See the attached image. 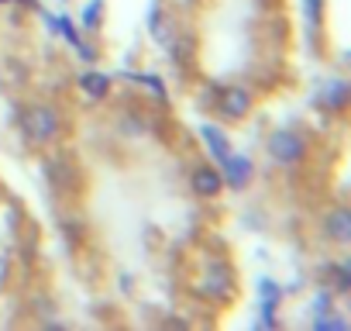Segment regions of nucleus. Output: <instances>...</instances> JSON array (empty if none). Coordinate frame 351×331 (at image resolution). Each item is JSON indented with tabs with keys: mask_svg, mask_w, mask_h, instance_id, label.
<instances>
[{
	"mask_svg": "<svg viewBox=\"0 0 351 331\" xmlns=\"http://www.w3.org/2000/svg\"><path fill=\"white\" fill-rule=\"evenodd\" d=\"M348 228H351V221H348V211H344V207L324 218V231H327V238H334V242H348Z\"/></svg>",
	"mask_w": 351,
	"mask_h": 331,
	"instance_id": "423d86ee",
	"label": "nucleus"
},
{
	"mask_svg": "<svg viewBox=\"0 0 351 331\" xmlns=\"http://www.w3.org/2000/svg\"><path fill=\"white\" fill-rule=\"evenodd\" d=\"M100 8H104V0H93V4L86 8V14H83V25H97V18H100Z\"/></svg>",
	"mask_w": 351,
	"mask_h": 331,
	"instance_id": "9d476101",
	"label": "nucleus"
},
{
	"mask_svg": "<svg viewBox=\"0 0 351 331\" xmlns=\"http://www.w3.org/2000/svg\"><path fill=\"white\" fill-rule=\"evenodd\" d=\"M0 4H4V0H0Z\"/></svg>",
	"mask_w": 351,
	"mask_h": 331,
	"instance_id": "4468645a",
	"label": "nucleus"
},
{
	"mask_svg": "<svg viewBox=\"0 0 351 331\" xmlns=\"http://www.w3.org/2000/svg\"><path fill=\"white\" fill-rule=\"evenodd\" d=\"M313 310H317V314L330 310V297H327V293H320V297H317V307H313Z\"/></svg>",
	"mask_w": 351,
	"mask_h": 331,
	"instance_id": "ddd939ff",
	"label": "nucleus"
},
{
	"mask_svg": "<svg viewBox=\"0 0 351 331\" xmlns=\"http://www.w3.org/2000/svg\"><path fill=\"white\" fill-rule=\"evenodd\" d=\"M190 183H193V194H200V197H217L224 190V176L214 170V166H200V170H193Z\"/></svg>",
	"mask_w": 351,
	"mask_h": 331,
	"instance_id": "20e7f679",
	"label": "nucleus"
},
{
	"mask_svg": "<svg viewBox=\"0 0 351 331\" xmlns=\"http://www.w3.org/2000/svg\"><path fill=\"white\" fill-rule=\"evenodd\" d=\"M324 100H327V107H341V100H344V83H334L330 90H324Z\"/></svg>",
	"mask_w": 351,
	"mask_h": 331,
	"instance_id": "1a4fd4ad",
	"label": "nucleus"
},
{
	"mask_svg": "<svg viewBox=\"0 0 351 331\" xmlns=\"http://www.w3.org/2000/svg\"><path fill=\"white\" fill-rule=\"evenodd\" d=\"M337 290H348V266H337Z\"/></svg>",
	"mask_w": 351,
	"mask_h": 331,
	"instance_id": "f8f14e48",
	"label": "nucleus"
},
{
	"mask_svg": "<svg viewBox=\"0 0 351 331\" xmlns=\"http://www.w3.org/2000/svg\"><path fill=\"white\" fill-rule=\"evenodd\" d=\"M221 111L228 117H245L252 111V97L241 87H228V90H221Z\"/></svg>",
	"mask_w": 351,
	"mask_h": 331,
	"instance_id": "39448f33",
	"label": "nucleus"
},
{
	"mask_svg": "<svg viewBox=\"0 0 351 331\" xmlns=\"http://www.w3.org/2000/svg\"><path fill=\"white\" fill-rule=\"evenodd\" d=\"M317 328L320 331H327V328H348V321L344 317H317Z\"/></svg>",
	"mask_w": 351,
	"mask_h": 331,
	"instance_id": "9b49d317",
	"label": "nucleus"
},
{
	"mask_svg": "<svg viewBox=\"0 0 351 331\" xmlns=\"http://www.w3.org/2000/svg\"><path fill=\"white\" fill-rule=\"evenodd\" d=\"M80 90L90 93L93 100H100V97H107V90H110V76H104V73H83V76H80Z\"/></svg>",
	"mask_w": 351,
	"mask_h": 331,
	"instance_id": "0eeeda50",
	"label": "nucleus"
},
{
	"mask_svg": "<svg viewBox=\"0 0 351 331\" xmlns=\"http://www.w3.org/2000/svg\"><path fill=\"white\" fill-rule=\"evenodd\" d=\"M204 138H207V145H210V152H214L217 159H224V155H228V138H224V131H221V128L204 124Z\"/></svg>",
	"mask_w": 351,
	"mask_h": 331,
	"instance_id": "6e6552de",
	"label": "nucleus"
},
{
	"mask_svg": "<svg viewBox=\"0 0 351 331\" xmlns=\"http://www.w3.org/2000/svg\"><path fill=\"white\" fill-rule=\"evenodd\" d=\"M221 176H224V183H231L234 190H241V187L252 180V159L228 152V155L221 159Z\"/></svg>",
	"mask_w": 351,
	"mask_h": 331,
	"instance_id": "7ed1b4c3",
	"label": "nucleus"
},
{
	"mask_svg": "<svg viewBox=\"0 0 351 331\" xmlns=\"http://www.w3.org/2000/svg\"><path fill=\"white\" fill-rule=\"evenodd\" d=\"M269 155L276 162H282V166H293V162L303 159V138L293 135V131H276L269 138Z\"/></svg>",
	"mask_w": 351,
	"mask_h": 331,
	"instance_id": "f03ea898",
	"label": "nucleus"
},
{
	"mask_svg": "<svg viewBox=\"0 0 351 331\" xmlns=\"http://www.w3.org/2000/svg\"><path fill=\"white\" fill-rule=\"evenodd\" d=\"M21 128H25V135H28L32 141H49V138H56V131H59V117H56L52 107H32V111L21 117Z\"/></svg>",
	"mask_w": 351,
	"mask_h": 331,
	"instance_id": "f257e3e1",
	"label": "nucleus"
}]
</instances>
